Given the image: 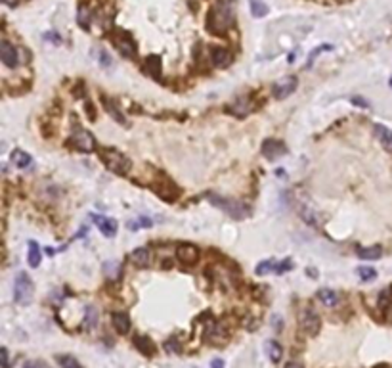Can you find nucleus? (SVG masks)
Instances as JSON below:
<instances>
[{"label":"nucleus","instance_id":"obj_11","mask_svg":"<svg viewBox=\"0 0 392 368\" xmlns=\"http://www.w3.org/2000/svg\"><path fill=\"white\" fill-rule=\"evenodd\" d=\"M0 59L4 61L6 67H15L19 63V56H17V50L12 43L8 41H2L0 43Z\"/></svg>","mask_w":392,"mask_h":368},{"label":"nucleus","instance_id":"obj_41","mask_svg":"<svg viewBox=\"0 0 392 368\" xmlns=\"http://www.w3.org/2000/svg\"><path fill=\"white\" fill-rule=\"evenodd\" d=\"M285 368H303V365H301L299 361H289V363L285 365Z\"/></svg>","mask_w":392,"mask_h":368},{"label":"nucleus","instance_id":"obj_20","mask_svg":"<svg viewBox=\"0 0 392 368\" xmlns=\"http://www.w3.org/2000/svg\"><path fill=\"white\" fill-rule=\"evenodd\" d=\"M213 63L217 65V67H226L228 63H230V52L226 50V48H220V46H217V48H213Z\"/></svg>","mask_w":392,"mask_h":368},{"label":"nucleus","instance_id":"obj_9","mask_svg":"<svg viewBox=\"0 0 392 368\" xmlns=\"http://www.w3.org/2000/svg\"><path fill=\"white\" fill-rule=\"evenodd\" d=\"M287 154V148L283 142H279V140H274V138H268V140H264V144H262V156L266 158V159H270V161H274L277 158H281V156H285Z\"/></svg>","mask_w":392,"mask_h":368},{"label":"nucleus","instance_id":"obj_12","mask_svg":"<svg viewBox=\"0 0 392 368\" xmlns=\"http://www.w3.org/2000/svg\"><path fill=\"white\" fill-rule=\"evenodd\" d=\"M92 221L96 222V226L102 230L103 236H107V238H113L117 234V230H119V224L117 221L113 219H107V217H102V215H92Z\"/></svg>","mask_w":392,"mask_h":368},{"label":"nucleus","instance_id":"obj_5","mask_svg":"<svg viewBox=\"0 0 392 368\" xmlns=\"http://www.w3.org/2000/svg\"><path fill=\"white\" fill-rule=\"evenodd\" d=\"M35 292V284L27 272H17L14 282V301L19 305H27Z\"/></svg>","mask_w":392,"mask_h":368},{"label":"nucleus","instance_id":"obj_34","mask_svg":"<svg viewBox=\"0 0 392 368\" xmlns=\"http://www.w3.org/2000/svg\"><path fill=\"white\" fill-rule=\"evenodd\" d=\"M323 50H333V46H331V45H323V46H320V48H316V50H314V52L310 54V58H308V63H306V67H310V65L314 63L316 56H318V54H321Z\"/></svg>","mask_w":392,"mask_h":368},{"label":"nucleus","instance_id":"obj_6","mask_svg":"<svg viewBox=\"0 0 392 368\" xmlns=\"http://www.w3.org/2000/svg\"><path fill=\"white\" fill-rule=\"evenodd\" d=\"M71 146L75 150H79V152H94L96 146H98V142H96V136L90 133V131H85V129H77L75 133L71 134Z\"/></svg>","mask_w":392,"mask_h":368},{"label":"nucleus","instance_id":"obj_21","mask_svg":"<svg viewBox=\"0 0 392 368\" xmlns=\"http://www.w3.org/2000/svg\"><path fill=\"white\" fill-rule=\"evenodd\" d=\"M12 161H14L15 167H19V169H27V167H31L33 159H31L29 154H25L23 150H14V154H12Z\"/></svg>","mask_w":392,"mask_h":368},{"label":"nucleus","instance_id":"obj_1","mask_svg":"<svg viewBox=\"0 0 392 368\" xmlns=\"http://www.w3.org/2000/svg\"><path fill=\"white\" fill-rule=\"evenodd\" d=\"M233 2L232 0H218V4L211 10L209 27L213 33H226L233 25Z\"/></svg>","mask_w":392,"mask_h":368},{"label":"nucleus","instance_id":"obj_2","mask_svg":"<svg viewBox=\"0 0 392 368\" xmlns=\"http://www.w3.org/2000/svg\"><path fill=\"white\" fill-rule=\"evenodd\" d=\"M209 202L213 206H217L218 209H222L226 215L233 217V219H247L251 215V207L245 206L243 202H237V200H228V198H222L218 194H211Z\"/></svg>","mask_w":392,"mask_h":368},{"label":"nucleus","instance_id":"obj_13","mask_svg":"<svg viewBox=\"0 0 392 368\" xmlns=\"http://www.w3.org/2000/svg\"><path fill=\"white\" fill-rule=\"evenodd\" d=\"M228 111L235 115V117H247L249 113L253 111V104L249 98H237L233 104L228 105Z\"/></svg>","mask_w":392,"mask_h":368},{"label":"nucleus","instance_id":"obj_4","mask_svg":"<svg viewBox=\"0 0 392 368\" xmlns=\"http://www.w3.org/2000/svg\"><path fill=\"white\" fill-rule=\"evenodd\" d=\"M299 328L306 336H318L321 328V318L312 305H305L299 311Z\"/></svg>","mask_w":392,"mask_h":368},{"label":"nucleus","instance_id":"obj_27","mask_svg":"<svg viewBox=\"0 0 392 368\" xmlns=\"http://www.w3.org/2000/svg\"><path fill=\"white\" fill-rule=\"evenodd\" d=\"M358 276L362 282H373V280L377 278V270L373 268V266H358Z\"/></svg>","mask_w":392,"mask_h":368},{"label":"nucleus","instance_id":"obj_15","mask_svg":"<svg viewBox=\"0 0 392 368\" xmlns=\"http://www.w3.org/2000/svg\"><path fill=\"white\" fill-rule=\"evenodd\" d=\"M102 102H103V107H105V111L111 115V117L115 119L117 123H121V125H125L127 123V117L123 115V111L119 109V105H117L113 100H109V98H105V96H102Z\"/></svg>","mask_w":392,"mask_h":368},{"label":"nucleus","instance_id":"obj_24","mask_svg":"<svg viewBox=\"0 0 392 368\" xmlns=\"http://www.w3.org/2000/svg\"><path fill=\"white\" fill-rule=\"evenodd\" d=\"M27 259H29V265L33 266V268H37V266L41 265L43 255H41V248H39V244H37V242H29V253H27Z\"/></svg>","mask_w":392,"mask_h":368},{"label":"nucleus","instance_id":"obj_42","mask_svg":"<svg viewBox=\"0 0 392 368\" xmlns=\"http://www.w3.org/2000/svg\"><path fill=\"white\" fill-rule=\"evenodd\" d=\"M211 367H213V368H224V361H222V359H215Z\"/></svg>","mask_w":392,"mask_h":368},{"label":"nucleus","instance_id":"obj_7","mask_svg":"<svg viewBox=\"0 0 392 368\" xmlns=\"http://www.w3.org/2000/svg\"><path fill=\"white\" fill-rule=\"evenodd\" d=\"M299 87V81H297V77H285L283 81H279L274 85V89H272V94H274V98L276 100H285L287 96H291L295 90Z\"/></svg>","mask_w":392,"mask_h":368},{"label":"nucleus","instance_id":"obj_25","mask_svg":"<svg viewBox=\"0 0 392 368\" xmlns=\"http://www.w3.org/2000/svg\"><path fill=\"white\" fill-rule=\"evenodd\" d=\"M90 21H92V14L87 6H81L79 12H77V23L83 27V29H90Z\"/></svg>","mask_w":392,"mask_h":368},{"label":"nucleus","instance_id":"obj_19","mask_svg":"<svg viewBox=\"0 0 392 368\" xmlns=\"http://www.w3.org/2000/svg\"><path fill=\"white\" fill-rule=\"evenodd\" d=\"M316 295H318V299H320L325 307H335V305L339 303V299H341L339 294H337L335 290H329V288H323V290H320Z\"/></svg>","mask_w":392,"mask_h":368},{"label":"nucleus","instance_id":"obj_22","mask_svg":"<svg viewBox=\"0 0 392 368\" xmlns=\"http://www.w3.org/2000/svg\"><path fill=\"white\" fill-rule=\"evenodd\" d=\"M266 355L272 363H279L281 361V355H283V349L277 341H266Z\"/></svg>","mask_w":392,"mask_h":368},{"label":"nucleus","instance_id":"obj_33","mask_svg":"<svg viewBox=\"0 0 392 368\" xmlns=\"http://www.w3.org/2000/svg\"><path fill=\"white\" fill-rule=\"evenodd\" d=\"M392 303V290H385L383 294L379 295V307L381 309H387V307H391Z\"/></svg>","mask_w":392,"mask_h":368},{"label":"nucleus","instance_id":"obj_38","mask_svg":"<svg viewBox=\"0 0 392 368\" xmlns=\"http://www.w3.org/2000/svg\"><path fill=\"white\" fill-rule=\"evenodd\" d=\"M0 357H2V368H10V357H8V349L6 347L0 349Z\"/></svg>","mask_w":392,"mask_h":368},{"label":"nucleus","instance_id":"obj_32","mask_svg":"<svg viewBox=\"0 0 392 368\" xmlns=\"http://www.w3.org/2000/svg\"><path fill=\"white\" fill-rule=\"evenodd\" d=\"M103 270H105V274L109 276V278H119V263L117 261H107L105 266H103Z\"/></svg>","mask_w":392,"mask_h":368},{"label":"nucleus","instance_id":"obj_17","mask_svg":"<svg viewBox=\"0 0 392 368\" xmlns=\"http://www.w3.org/2000/svg\"><path fill=\"white\" fill-rule=\"evenodd\" d=\"M131 259H132V263L138 266V268H145V266L149 265V261H151V255H149V250L140 248V250L132 251Z\"/></svg>","mask_w":392,"mask_h":368},{"label":"nucleus","instance_id":"obj_44","mask_svg":"<svg viewBox=\"0 0 392 368\" xmlns=\"http://www.w3.org/2000/svg\"><path fill=\"white\" fill-rule=\"evenodd\" d=\"M389 85H391V89H392V77H391V81H389Z\"/></svg>","mask_w":392,"mask_h":368},{"label":"nucleus","instance_id":"obj_37","mask_svg":"<svg viewBox=\"0 0 392 368\" xmlns=\"http://www.w3.org/2000/svg\"><path fill=\"white\" fill-rule=\"evenodd\" d=\"M23 368H50V367L46 363H43V361H27L23 365Z\"/></svg>","mask_w":392,"mask_h":368},{"label":"nucleus","instance_id":"obj_16","mask_svg":"<svg viewBox=\"0 0 392 368\" xmlns=\"http://www.w3.org/2000/svg\"><path fill=\"white\" fill-rule=\"evenodd\" d=\"M373 133H375V136L379 138V142L383 144V148H385L387 152H391V154H392V131H389L387 127L375 125Z\"/></svg>","mask_w":392,"mask_h":368},{"label":"nucleus","instance_id":"obj_43","mask_svg":"<svg viewBox=\"0 0 392 368\" xmlns=\"http://www.w3.org/2000/svg\"><path fill=\"white\" fill-rule=\"evenodd\" d=\"M352 102L358 104V105H362V107H367V105H369V104L365 102V100H362V98H352Z\"/></svg>","mask_w":392,"mask_h":368},{"label":"nucleus","instance_id":"obj_10","mask_svg":"<svg viewBox=\"0 0 392 368\" xmlns=\"http://www.w3.org/2000/svg\"><path fill=\"white\" fill-rule=\"evenodd\" d=\"M176 257H178V261H180L182 265L191 266V265H195L197 259H199V250H197L195 246H191V244H182V246H178V250H176Z\"/></svg>","mask_w":392,"mask_h":368},{"label":"nucleus","instance_id":"obj_23","mask_svg":"<svg viewBox=\"0 0 392 368\" xmlns=\"http://www.w3.org/2000/svg\"><path fill=\"white\" fill-rule=\"evenodd\" d=\"M383 255V248L381 246H367V248H360L358 250V257L360 259H379Z\"/></svg>","mask_w":392,"mask_h":368},{"label":"nucleus","instance_id":"obj_35","mask_svg":"<svg viewBox=\"0 0 392 368\" xmlns=\"http://www.w3.org/2000/svg\"><path fill=\"white\" fill-rule=\"evenodd\" d=\"M165 349L169 351V353H180V345H178V339L176 338H171L167 343H165Z\"/></svg>","mask_w":392,"mask_h":368},{"label":"nucleus","instance_id":"obj_39","mask_svg":"<svg viewBox=\"0 0 392 368\" xmlns=\"http://www.w3.org/2000/svg\"><path fill=\"white\" fill-rule=\"evenodd\" d=\"M289 268H293V263H291V259H285L283 263H279L277 265V274H281V272H285V270H289Z\"/></svg>","mask_w":392,"mask_h":368},{"label":"nucleus","instance_id":"obj_36","mask_svg":"<svg viewBox=\"0 0 392 368\" xmlns=\"http://www.w3.org/2000/svg\"><path fill=\"white\" fill-rule=\"evenodd\" d=\"M153 222L149 221V219H145V217H140L138 221H134V222H131L129 226H131L132 230H136V228H140V226H151Z\"/></svg>","mask_w":392,"mask_h":368},{"label":"nucleus","instance_id":"obj_29","mask_svg":"<svg viewBox=\"0 0 392 368\" xmlns=\"http://www.w3.org/2000/svg\"><path fill=\"white\" fill-rule=\"evenodd\" d=\"M58 363L61 368H83V365L75 357H71V355H59Z\"/></svg>","mask_w":392,"mask_h":368},{"label":"nucleus","instance_id":"obj_8","mask_svg":"<svg viewBox=\"0 0 392 368\" xmlns=\"http://www.w3.org/2000/svg\"><path fill=\"white\" fill-rule=\"evenodd\" d=\"M113 43H115V46L119 48V52L125 56V58H134L136 56V43L132 41V37L129 35V33H119V35H115L113 37Z\"/></svg>","mask_w":392,"mask_h":368},{"label":"nucleus","instance_id":"obj_26","mask_svg":"<svg viewBox=\"0 0 392 368\" xmlns=\"http://www.w3.org/2000/svg\"><path fill=\"white\" fill-rule=\"evenodd\" d=\"M96 324H98V311H96V307H87V313H85V328L92 330V328H96Z\"/></svg>","mask_w":392,"mask_h":368},{"label":"nucleus","instance_id":"obj_45","mask_svg":"<svg viewBox=\"0 0 392 368\" xmlns=\"http://www.w3.org/2000/svg\"><path fill=\"white\" fill-rule=\"evenodd\" d=\"M377 368H387V367H377Z\"/></svg>","mask_w":392,"mask_h":368},{"label":"nucleus","instance_id":"obj_28","mask_svg":"<svg viewBox=\"0 0 392 368\" xmlns=\"http://www.w3.org/2000/svg\"><path fill=\"white\" fill-rule=\"evenodd\" d=\"M277 265H279V261H276V259H266V261H262L261 265L257 266V274L259 276H262V274H266V272H276L277 270Z\"/></svg>","mask_w":392,"mask_h":368},{"label":"nucleus","instance_id":"obj_3","mask_svg":"<svg viewBox=\"0 0 392 368\" xmlns=\"http://www.w3.org/2000/svg\"><path fill=\"white\" fill-rule=\"evenodd\" d=\"M100 158H102V161L105 163V167H107L109 171L117 173V175H127V173L131 171V159H129L127 156H123L121 152H117V150L105 148V150H102Z\"/></svg>","mask_w":392,"mask_h":368},{"label":"nucleus","instance_id":"obj_31","mask_svg":"<svg viewBox=\"0 0 392 368\" xmlns=\"http://www.w3.org/2000/svg\"><path fill=\"white\" fill-rule=\"evenodd\" d=\"M251 12L255 17H264V15L268 14V6L261 2V0H251Z\"/></svg>","mask_w":392,"mask_h":368},{"label":"nucleus","instance_id":"obj_40","mask_svg":"<svg viewBox=\"0 0 392 368\" xmlns=\"http://www.w3.org/2000/svg\"><path fill=\"white\" fill-rule=\"evenodd\" d=\"M100 58H102V65H103V67H109V65H111V58H109V54L102 52V54H100Z\"/></svg>","mask_w":392,"mask_h":368},{"label":"nucleus","instance_id":"obj_30","mask_svg":"<svg viewBox=\"0 0 392 368\" xmlns=\"http://www.w3.org/2000/svg\"><path fill=\"white\" fill-rule=\"evenodd\" d=\"M145 65H147L149 73L153 75V77H161V58L159 56H149L147 61H145Z\"/></svg>","mask_w":392,"mask_h":368},{"label":"nucleus","instance_id":"obj_14","mask_svg":"<svg viewBox=\"0 0 392 368\" xmlns=\"http://www.w3.org/2000/svg\"><path fill=\"white\" fill-rule=\"evenodd\" d=\"M111 322H113L119 334H129L131 332V318H129L127 313H113L111 315Z\"/></svg>","mask_w":392,"mask_h":368},{"label":"nucleus","instance_id":"obj_18","mask_svg":"<svg viewBox=\"0 0 392 368\" xmlns=\"http://www.w3.org/2000/svg\"><path fill=\"white\" fill-rule=\"evenodd\" d=\"M134 345L138 347V351L140 353H144L145 357H151V355L155 353V345H153V341L149 338H145V336H136L134 338Z\"/></svg>","mask_w":392,"mask_h":368}]
</instances>
